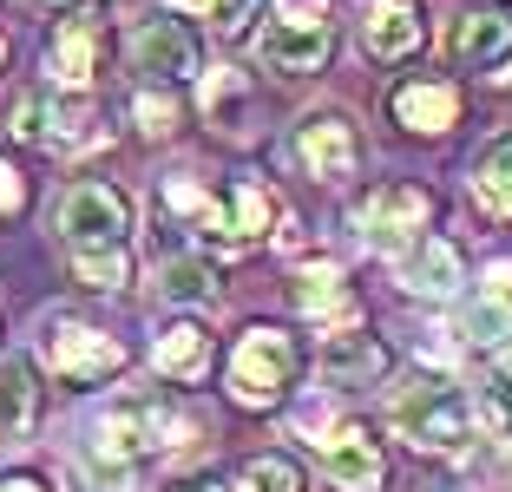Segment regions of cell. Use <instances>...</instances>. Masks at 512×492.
Returning <instances> with one entry per match:
<instances>
[{"label": "cell", "mask_w": 512, "mask_h": 492, "mask_svg": "<svg viewBox=\"0 0 512 492\" xmlns=\"http://www.w3.org/2000/svg\"><path fill=\"white\" fill-rule=\"evenodd\" d=\"M171 440H178V414L158 394H125V401H112L92 420V460L112 466V473H132V466L158 460Z\"/></svg>", "instance_id": "6da1fadb"}, {"label": "cell", "mask_w": 512, "mask_h": 492, "mask_svg": "<svg viewBox=\"0 0 512 492\" xmlns=\"http://www.w3.org/2000/svg\"><path fill=\"white\" fill-rule=\"evenodd\" d=\"M394 433L421 453H467L473 440V401L440 374H421L414 388H401L394 401Z\"/></svg>", "instance_id": "7a4b0ae2"}, {"label": "cell", "mask_w": 512, "mask_h": 492, "mask_svg": "<svg viewBox=\"0 0 512 492\" xmlns=\"http://www.w3.org/2000/svg\"><path fill=\"white\" fill-rule=\"evenodd\" d=\"M296 374H302L296 335L256 322V328H243L237 355H230V401L237 407H276L289 388H296Z\"/></svg>", "instance_id": "3957f363"}, {"label": "cell", "mask_w": 512, "mask_h": 492, "mask_svg": "<svg viewBox=\"0 0 512 492\" xmlns=\"http://www.w3.org/2000/svg\"><path fill=\"white\" fill-rule=\"evenodd\" d=\"M40 361L60 381L73 388H92V381H112L125 368V348L112 342L106 328H86V322H46L40 328Z\"/></svg>", "instance_id": "277c9868"}, {"label": "cell", "mask_w": 512, "mask_h": 492, "mask_svg": "<svg viewBox=\"0 0 512 492\" xmlns=\"http://www.w3.org/2000/svg\"><path fill=\"white\" fill-rule=\"evenodd\" d=\"M427 191L421 184H381V191H368L362 204H355V230H362V243H375V250H414L421 243V224H427Z\"/></svg>", "instance_id": "5b68a950"}, {"label": "cell", "mask_w": 512, "mask_h": 492, "mask_svg": "<svg viewBox=\"0 0 512 492\" xmlns=\"http://www.w3.org/2000/svg\"><path fill=\"white\" fill-rule=\"evenodd\" d=\"M125 230H132V204H125V191H112V184H79V191H66L60 237L73 243V250L125 243Z\"/></svg>", "instance_id": "8992f818"}, {"label": "cell", "mask_w": 512, "mask_h": 492, "mask_svg": "<svg viewBox=\"0 0 512 492\" xmlns=\"http://www.w3.org/2000/svg\"><path fill=\"white\" fill-rule=\"evenodd\" d=\"M276 217V197L263 191V184H230L224 197H211V210H204V224H197V237L217 243V250H256L263 243V224Z\"/></svg>", "instance_id": "52a82bcc"}, {"label": "cell", "mask_w": 512, "mask_h": 492, "mask_svg": "<svg viewBox=\"0 0 512 492\" xmlns=\"http://www.w3.org/2000/svg\"><path fill=\"white\" fill-rule=\"evenodd\" d=\"M296 164L309 171L316 184H342L355 178V164H362V138L342 112H309L296 125Z\"/></svg>", "instance_id": "ba28073f"}, {"label": "cell", "mask_w": 512, "mask_h": 492, "mask_svg": "<svg viewBox=\"0 0 512 492\" xmlns=\"http://www.w3.org/2000/svg\"><path fill=\"white\" fill-rule=\"evenodd\" d=\"M132 66L145 79H191L197 73V33L171 14H145L132 27Z\"/></svg>", "instance_id": "9c48e42d"}, {"label": "cell", "mask_w": 512, "mask_h": 492, "mask_svg": "<svg viewBox=\"0 0 512 492\" xmlns=\"http://www.w3.org/2000/svg\"><path fill=\"white\" fill-rule=\"evenodd\" d=\"M329 27L322 20H270V27L256 33V53H263V66H276V73H316L322 60H329Z\"/></svg>", "instance_id": "30bf717a"}, {"label": "cell", "mask_w": 512, "mask_h": 492, "mask_svg": "<svg viewBox=\"0 0 512 492\" xmlns=\"http://www.w3.org/2000/svg\"><path fill=\"white\" fill-rule=\"evenodd\" d=\"M322 473H329L342 492H381V486H388V460H381V447L368 440L362 427H335L329 433V447H322Z\"/></svg>", "instance_id": "8fae6325"}, {"label": "cell", "mask_w": 512, "mask_h": 492, "mask_svg": "<svg viewBox=\"0 0 512 492\" xmlns=\"http://www.w3.org/2000/svg\"><path fill=\"white\" fill-rule=\"evenodd\" d=\"M447 46H453V60H460V66H499L493 79H506V73H512V20H506V14L467 7V14L453 20Z\"/></svg>", "instance_id": "7c38bea8"}, {"label": "cell", "mask_w": 512, "mask_h": 492, "mask_svg": "<svg viewBox=\"0 0 512 492\" xmlns=\"http://www.w3.org/2000/svg\"><path fill=\"white\" fill-rule=\"evenodd\" d=\"M316 368L329 374V381H342V388H368V381H381L388 374V348L368 335V328H335L329 342H322V355H316Z\"/></svg>", "instance_id": "4fadbf2b"}, {"label": "cell", "mask_w": 512, "mask_h": 492, "mask_svg": "<svg viewBox=\"0 0 512 492\" xmlns=\"http://www.w3.org/2000/svg\"><path fill=\"white\" fill-rule=\"evenodd\" d=\"M151 361H158L165 381H204V374H211V328L191 322V315L165 322L158 342H151Z\"/></svg>", "instance_id": "5bb4252c"}, {"label": "cell", "mask_w": 512, "mask_h": 492, "mask_svg": "<svg viewBox=\"0 0 512 492\" xmlns=\"http://www.w3.org/2000/svg\"><path fill=\"white\" fill-rule=\"evenodd\" d=\"M401 283L414 289V296H460L467 263H460V250H453L447 237H421L414 250H401Z\"/></svg>", "instance_id": "9a60e30c"}, {"label": "cell", "mask_w": 512, "mask_h": 492, "mask_svg": "<svg viewBox=\"0 0 512 492\" xmlns=\"http://www.w3.org/2000/svg\"><path fill=\"white\" fill-rule=\"evenodd\" d=\"M296 309L309 315V322H329V328H348L355 322V296H348L342 269L335 263H316L296 276Z\"/></svg>", "instance_id": "2e32d148"}, {"label": "cell", "mask_w": 512, "mask_h": 492, "mask_svg": "<svg viewBox=\"0 0 512 492\" xmlns=\"http://www.w3.org/2000/svg\"><path fill=\"white\" fill-rule=\"evenodd\" d=\"M394 119L407 125V132H447L453 119H460V92L453 86H434V79H414V86L394 92Z\"/></svg>", "instance_id": "e0dca14e"}, {"label": "cell", "mask_w": 512, "mask_h": 492, "mask_svg": "<svg viewBox=\"0 0 512 492\" xmlns=\"http://www.w3.org/2000/svg\"><path fill=\"white\" fill-rule=\"evenodd\" d=\"M40 414V388H33L27 361H0V447H20Z\"/></svg>", "instance_id": "ac0fdd59"}, {"label": "cell", "mask_w": 512, "mask_h": 492, "mask_svg": "<svg viewBox=\"0 0 512 492\" xmlns=\"http://www.w3.org/2000/svg\"><path fill=\"white\" fill-rule=\"evenodd\" d=\"M427 20L414 0H381L375 14H368V53H381V60H407L414 46H421Z\"/></svg>", "instance_id": "d6986e66"}, {"label": "cell", "mask_w": 512, "mask_h": 492, "mask_svg": "<svg viewBox=\"0 0 512 492\" xmlns=\"http://www.w3.org/2000/svg\"><path fill=\"white\" fill-rule=\"evenodd\" d=\"M92 66H99V27L92 20H66L53 33V53H46V73L60 79V86H86Z\"/></svg>", "instance_id": "ffe728a7"}, {"label": "cell", "mask_w": 512, "mask_h": 492, "mask_svg": "<svg viewBox=\"0 0 512 492\" xmlns=\"http://www.w3.org/2000/svg\"><path fill=\"white\" fill-rule=\"evenodd\" d=\"M158 296L178 302V309L217 302V263H211V256H171V263L158 269Z\"/></svg>", "instance_id": "44dd1931"}, {"label": "cell", "mask_w": 512, "mask_h": 492, "mask_svg": "<svg viewBox=\"0 0 512 492\" xmlns=\"http://www.w3.org/2000/svg\"><path fill=\"white\" fill-rule=\"evenodd\" d=\"M473 191H480L486 210H499V217H512V138H499V145H486L480 171H473Z\"/></svg>", "instance_id": "7402d4cb"}, {"label": "cell", "mask_w": 512, "mask_h": 492, "mask_svg": "<svg viewBox=\"0 0 512 492\" xmlns=\"http://www.w3.org/2000/svg\"><path fill=\"white\" fill-rule=\"evenodd\" d=\"M73 276L86 289H125V283H132V256H125V243H106V250H73Z\"/></svg>", "instance_id": "603a6c76"}, {"label": "cell", "mask_w": 512, "mask_h": 492, "mask_svg": "<svg viewBox=\"0 0 512 492\" xmlns=\"http://www.w3.org/2000/svg\"><path fill=\"white\" fill-rule=\"evenodd\" d=\"M243 479H250V492H302V473L283 460V453H263V460L243 466Z\"/></svg>", "instance_id": "cb8c5ba5"}, {"label": "cell", "mask_w": 512, "mask_h": 492, "mask_svg": "<svg viewBox=\"0 0 512 492\" xmlns=\"http://www.w3.org/2000/svg\"><path fill=\"white\" fill-rule=\"evenodd\" d=\"M204 112H211L224 132H243V125H237V119H243V86H237L230 73H217L211 86H204Z\"/></svg>", "instance_id": "d4e9b609"}, {"label": "cell", "mask_w": 512, "mask_h": 492, "mask_svg": "<svg viewBox=\"0 0 512 492\" xmlns=\"http://www.w3.org/2000/svg\"><path fill=\"white\" fill-rule=\"evenodd\" d=\"M486 414L512 433V348L493 361V374H486Z\"/></svg>", "instance_id": "484cf974"}, {"label": "cell", "mask_w": 512, "mask_h": 492, "mask_svg": "<svg viewBox=\"0 0 512 492\" xmlns=\"http://www.w3.org/2000/svg\"><path fill=\"white\" fill-rule=\"evenodd\" d=\"M138 125H145L151 138H165V132H178V99H171V92H138Z\"/></svg>", "instance_id": "4316f807"}, {"label": "cell", "mask_w": 512, "mask_h": 492, "mask_svg": "<svg viewBox=\"0 0 512 492\" xmlns=\"http://www.w3.org/2000/svg\"><path fill=\"white\" fill-rule=\"evenodd\" d=\"M46 125H53L46 99H40V92H27V99L14 105V138H27V145H53V132H46Z\"/></svg>", "instance_id": "83f0119b"}, {"label": "cell", "mask_w": 512, "mask_h": 492, "mask_svg": "<svg viewBox=\"0 0 512 492\" xmlns=\"http://www.w3.org/2000/svg\"><path fill=\"white\" fill-rule=\"evenodd\" d=\"M204 14H211V27L224 33V40H237V33L250 27V14H256V0H211V7H204Z\"/></svg>", "instance_id": "f1b7e54d"}, {"label": "cell", "mask_w": 512, "mask_h": 492, "mask_svg": "<svg viewBox=\"0 0 512 492\" xmlns=\"http://www.w3.org/2000/svg\"><path fill=\"white\" fill-rule=\"evenodd\" d=\"M480 296L493 302L499 315H512V263H493V269H486V276H480Z\"/></svg>", "instance_id": "f546056e"}, {"label": "cell", "mask_w": 512, "mask_h": 492, "mask_svg": "<svg viewBox=\"0 0 512 492\" xmlns=\"http://www.w3.org/2000/svg\"><path fill=\"white\" fill-rule=\"evenodd\" d=\"M20 197H27L20 171H14V164H0V217H14V210H20Z\"/></svg>", "instance_id": "4dcf8cb0"}, {"label": "cell", "mask_w": 512, "mask_h": 492, "mask_svg": "<svg viewBox=\"0 0 512 492\" xmlns=\"http://www.w3.org/2000/svg\"><path fill=\"white\" fill-rule=\"evenodd\" d=\"M322 427H329V401L316 394V401H302V407H296V433H322Z\"/></svg>", "instance_id": "1f68e13d"}, {"label": "cell", "mask_w": 512, "mask_h": 492, "mask_svg": "<svg viewBox=\"0 0 512 492\" xmlns=\"http://www.w3.org/2000/svg\"><path fill=\"white\" fill-rule=\"evenodd\" d=\"M289 20H322V0H283Z\"/></svg>", "instance_id": "d6a6232c"}, {"label": "cell", "mask_w": 512, "mask_h": 492, "mask_svg": "<svg viewBox=\"0 0 512 492\" xmlns=\"http://www.w3.org/2000/svg\"><path fill=\"white\" fill-rule=\"evenodd\" d=\"M178 492H237L230 479H191V486H178Z\"/></svg>", "instance_id": "836d02e7"}, {"label": "cell", "mask_w": 512, "mask_h": 492, "mask_svg": "<svg viewBox=\"0 0 512 492\" xmlns=\"http://www.w3.org/2000/svg\"><path fill=\"white\" fill-rule=\"evenodd\" d=\"M0 492H40V479H0Z\"/></svg>", "instance_id": "e575fe53"}, {"label": "cell", "mask_w": 512, "mask_h": 492, "mask_svg": "<svg viewBox=\"0 0 512 492\" xmlns=\"http://www.w3.org/2000/svg\"><path fill=\"white\" fill-rule=\"evenodd\" d=\"M184 7H211V0H184Z\"/></svg>", "instance_id": "d590c367"}, {"label": "cell", "mask_w": 512, "mask_h": 492, "mask_svg": "<svg viewBox=\"0 0 512 492\" xmlns=\"http://www.w3.org/2000/svg\"><path fill=\"white\" fill-rule=\"evenodd\" d=\"M0 53H7V46H0Z\"/></svg>", "instance_id": "8d00e7d4"}]
</instances>
